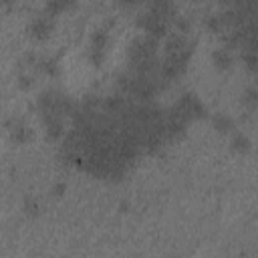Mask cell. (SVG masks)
<instances>
[{
	"label": "cell",
	"instance_id": "obj_1",
	"mask_svg": "<svg viewBox=\"0 0 258 258\" xmlns=\"http://www.w3.org/2000/svg\"><path fill=\"white\" fill-rule=\"evenodd\" d=\"M191 52H194V42L187 44L185 48L165 52L161 64L157 67V77H159V81H165V83H167V81H173L175 77H179V75L185 71V67H187L189 58H191Z\"/></svg>",
	"mask_w": 258,
	"mask_h": 258
},
{
	"label": "cell",
	"instance_id": "obj_2",
	"mask_svg": "<svg viewBox=\"0 0 258 258\" xmlns=\"http://www.w3.org/2000/svg\"><path fill=\"white\" fill-rule=\"evenodd\" d=\"M157 46H159V40L149 36V34H143V36H137L131 44H129V50H127V56L131 60V67L133 64H139L143 60H149V58H155V52H157Z\"/></svg>",
	"mask_w": 258,
	"mask_h": 258
},
{
	"label": "cell",
	"instance_id": "obj_3",
	"mask_svg": "<svg viewBox=\"0 0 258 258\" xmlns=\"http://www.w3.org/2000/svg\"><path fill=\"white\" fill-rule=\"evenodd\" d=\"M177 115H181L185 121H191V119H198V117H204V105L200 103V99L191 93H185L177 99V103L171 107Z\"/></svg>",
	"mask_w": 258,
	"mask_h": 258
},
{
	"label": "cell",
	"instance_id": "obj_4",
	"mask_svg": "<svg viewBox=\"0 0 258 258\" xmlns=\"http://www.w3.org/2000/svg\"><path fill=\"white\" fill-rule=\"evenodd\" d=\"M52 28H54L52 16H48V14H46V16H36V18L28 24V34H30L32 38H36V40H44V38L50 36Z\"/></svg>",
	"mask_w": 258,
	"mask_h": 258
},
{
	"label": "cell",
	"instance_id": "obj_5",
	"mask_svg": "<svg viewBox=\"0 0 258 258\" xmlns=\"http://www.w3.org/2000/svg\"><path fill=\"white\" fill-rule=\"evenodd\" d=\"M147 10L155 16H159L161 20L169 22L173 16H175V10H173V0H149V6Z\"/></svg>",
	"mask_w": 258,
	"mask_h": 258
},
{
	"label": "cell",
	"instance_id": "obj_6",
	"mask_svg": "<svg viewBox=\"0 0 258 258\" xmlns=\"http://www.w3.org/2000/svg\"><path fill=\"white\" fill-rule=\"evenodd\" d=\"M8 127H10L8 131H10V139H12V141L24 143V141L30 139V129H28V125H26L24 121L12 119V121H8Z\"/></svg>",
	"mask_w": 258,
	"mask_h": 258
},
{
	"label": "cell",
	"instance_id": "obj_7",
	"mask_svg": "<svg viewBox=\"0 0 258 258\" xmlns=\"http://www.w3.org/2000/svg\"><path fill=\"white\" fill-rule=\"evenodd\" d=\"M212 62L218 71H228L232 67L234 58H232V52L228 48H218V50L212 52Z\"/></svg>",
	"mask_w": 258,
	"mask_h": 258
},
{
	"label": "cell",
	"instance_id": "obj_8",
	"mask_svg": "<svg viewBox=\"0 0 258 258\" xmlns=\"http://www.w3.org/2000/svg\"><path fill=\"white\" fill-rule=\"evenodd\" d=\"M42 121H44V127H46V135L50 139H58L64 133V129H62V117H46Z\"/></svg>",
	"mask_w": 258,
	"mask_h": 258
},
{
	"label": "cell",
	"instance_id": "obj_9",
	"mask_svg": "<svg viewBox=\"0 0 258 258\" xmlns=\"http://www.w3.org/2000/svg\"><path fill=\"white\" fill-rule=\"evenodd\" d=\"M212 125H214V129L218 133H232L234 131V121L224 113H216L212 117Z\"/></svg>",
	"mask_w": 258,
	"mask_h": 258
},
{
	"label": "cell",
	"instance_id": "obj_10",
	"mask_svg": "<svg viewBox=\"0 0 258 258\" xmlns=\"http://www.w3.org/2000/svg\"><path fill=\"white\" fill-rule=\"evenodd\" d=\"M73 4H75V0H46V14L54 18L56 14L69 10Z\"/></svg>",
	"mask_w": 258,
	"mask_h": 258
},
{
	"label": "cell",
	"instance_id": "obj_11",
	"mask_svg": "<svg viewBox=\"0 0 258 258\" xmlns=\"http://www.w3.org/2000/svg\"><path fill=\"white\" fill-rule=\"evenodd\" d=\"M250 139H248V135H244V133H234V137H232V147L236 149V151H242V153H246V151H250Z\"/></svg>",
	"mask_w": 258,
	"mask_h": 258
},
{
	"label": "cell",
	"instance_id": "obj_12",
	"mask_svg": "<svg viewBox=\"0 0 258 258\" xmlns=\"http://www.w3.org/2000/svg\"><path fill=\"white\" fill-rule=\"evenodd\" d=\"M242 103L250 109V111H254L256 109V103H258V93H256V89L254 87H250V89H246V93L242 95Z\"/></svg>",
	"mask_w": 258,
	"mask_h": 258
},
{
	"label": "cell",
	"instance_id": "obj_13",
	"mask_svg": "<svg viewBox=\"0 0 258 258\" xmlns=\"http://www.w3.org/2000/svg\"><path fill=\"white\" fill-rule=\"evenodd\" d=\"M206 26H208L212 32H222V30H224V26H222V22H220V16H218V14L208 16V18H206Z\"/></svg>",
	"mask_w": 258,
	"mask_h": 258
},
{
	"label": "cell",
	"instance_id": "obj_14",
	"mask_svg": "<svg viewBox=\"0 0 258 258\" xmlns=\"http://www.w3.org/2000/svg\"><path fill=\"white\" fill-rule=\"evenodd\" d=\"M242 60L248 67V71L256 69V50H242Z\"/></svg>",
	"mask_w": 258,
	"mask_h": 258
},
{
	"label": "cell",
	"instance_id": "obj_15",
	"mask_svg": "<svg viewBox=\"0 0 258 258\" xmlns=\"http://www.w3.org/2000/svg\"><path fill=\"white\" fill-rule=\"evenodd\" d=\"M24 212H26L28 216H36V214H38V202L28 196V198L24 200Z\"/></svg>",
	"mask_w": 258,
	"mask_h": 258
},
{
	"label": "cell",
	"instance_id": "obj_16",
	"mask_svg": "<svg viewBox=\"0 0 258 258\" xmlns=\"http://www.w3.org/2000/svg\"><path fill=\"white\" fill-rule=\"evenodd\" d=\"M42 69H44L48 75H56V64H54V60H42Z\"/></svg>",
	"mask_w": 258,
	"mask_h": 258
},
{
	"label": "cell",
	"instance_id": "obj_17",
	"mask_svg": "<svg viewBox=\"0 0 258 258\" xmlns=\"http://www.w3.org/2000/svg\"><path fill=\"white\" fill-rule=\"evenodd\" d=\"M64 189H67V185H64V183H56L52 191H54V196H62V194H64Z\"/></svg>",
	"mask_w": 258,
	"mask_h": 258
},
{
	"label": "cell",
	"instance_id": "obj_18",
	"mask_svg": "<svg viewBox=\"0 0 258 258\" xmlns=\"http://www.w3.org/2000/svg\"><path fill=\"white\" fill-rule=\"evenodd\" d=\"M119 4L123 6V8H127V6H135V4H139L137 0H119Z\"/></svg>",
	"mask_w": 258,
	"mask_h": 258
},
{
	"label": "cell",
	"instance_id": "obj_19",
	"mask_svg": "<svg viewBox=\"0 0 258 258\" xmlns=\"http://www.w3.org/2000/svg\"><path fill=\"white\" fill-rule=\"evenodd\" d=\"M18 81H20V87H22V89H26V87L30 85V79H28V77H24V75H22Z\"/></svg>",
	"mask_w": 258,
	"mask_h": 258
},
{
	"label": "cell",
	"instance_id": "obj_20",
	"mask_svg": "<svg viewBox=\"0 0 258 258\" xmlns=\"http://www.w3.org/2000/svg\"><path fill=\"white\" fill-rule=\"evenodd\" d=\"M0 2H2V4H10L12 0H0Z\"/></svg>",
	"mask_w": 258,
	"mask_h": 258
},
{
	"label": "cell",
	"instance_id": "obj_21",
	"mask_svg": "<svg viewBox=\"0 0 258 258\" xmlns=\"http://www.w3.org/2000/svg\"><path fill=\"white\" fill-rule=\"evenodd\" d=\"M137 2H139V4H141V2H145V0H137Z\"/></svg>",
	"mask_w": 258,
	"mask_h": 258
}]
</instances>
